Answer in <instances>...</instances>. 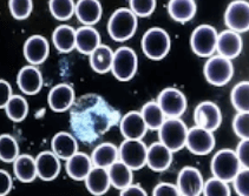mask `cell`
<instances>
[{
  "label": "cell",
  "instance_id": "obj_1",
  "mask_svg": "<svg viewBox=\"0 0 249 196\" xmlns=\"http://www.w3.org/2000/svg\"><path fill=\"white\" fill-rule=\"evenodd\" d=\"M121 121L120 112L103 96L85 94L70 108V127L78 141L92 145Z\"/></svg>",
  "mask_w": 249,
  "mask_h": 196
},
{
  "label": "cell",
  "instance_id": "obj_2",
  "mask_svg": "<svg viewBox=\"0 0 249 196\" xmlns=\"http://www.w3.org/2000/svg\"><path fill=\"white\" fill-rule=\"evenodd\" d=\"M138 26L137 15L130 8L121 7L116 10L107 21V33L115 41L131 39Z\"/></svg>",
  "mask_w": 249,
  "mask_h": 196
},
{
  "label": "cell",
  "instance_id": "obj_3",
  "mask_svg": "<svg viewBox=\"0 0 249 196\" xmlns=\"http://www.w3.org/2000/svg\"><path fill=\"white\" fill-rule=\"evenodd\" d=\"M213 176L226 182L234 181L240 170L242 169L241 162L237 156L236 151L225 148L218 151L212 159L210 164Z\"/></svg>",
  "mask_w": 249,
  "mask_h": 196
},
{
  "label": "cell",
  "instance_id": "obj_4",
  "mask_svg": "<svg viewBox=\"0 0 249 196\" xmlns=\"http://www.w3.org/2000/svg\"><path fill=\"white\" fill-rule=\"evenodd\" d=\"M171 47V39L168 32L161 27H151L142 38V49L146 58L162 60L167 57Z\"/></svg>",
  "mask_w": 249,
  "mask_h": 196
},
{
  "label": "cell",
  "instance_id": "obj_5",
  "mask_svg": "<svg viewBox=\"0 0 249 196\" xmlns=\"http://www.w3.org/2000/svg\"><path fill=\"white\" fill-rule=\"evenodd\" d=\"M188 127L179 118H168L159 129L160 141L175 153L187 145Z\"/></svg>",
  "mask_w": 249,
  "mask_h": 196
},
{
  "label": "cell",
  "instance_id": "obj_6",
  "mask_svg": "<svg viewBox=\"0 0 249 196\" xmlns=\"http://www.w3.org/2000/svg\"><path fill=\"white\" fill-rule=\"evenodd\" d=\"M204 76L215 87L226 86L234 75V66L231 59L222 55H213L207 60L203 68Z\"/></svg>",
  "mask_w": 249,
  "mask_h": 196
},
{
  "label": "cell",
  "instance_id": "obj_7",
  "mask_svg": "<svg viewBox=\"0 0 249 196\" xmlns=\"http://www.w3.org/2000/svg\"><path fill=\"white\" fill-rule=\"evenodd\" d=\"M218 33L210 25H200L196 27L190 37V47L197 57L210 58L217 49Z\"/></svg>",
  "mask_w": 249,
  "mask_h": 196
},
{
  "label": "cell",
  "instance_id": "obj_8",
  "mask_svg": "<svg viewBox=\"0 0 249 196\" xmlns=\"http://www.w3.org/2000/svg\"><path fill=\"white\" fill-rule=\"evenodd\" d=\"M138 58L136 52L128 46H122L115 52L111 72L120 81H129L136 75Z\"/></svg>",
  "mask_w": 249,
  "mask_h": 196
},
{
  "label": "cell",
  "instance_id": "obj_9",
  "mask_svg": "<svg viewBox=\"0 0 249 196\" xmlns=\"http://www.w3.org/2000/svg\"><path fill=\"white\" fill-rule=\"evenodd\" d=\"M148 148L141 140L125 139L120 146V160L132 170H140L146 165Z\"/></svg>",
  "mask_w": 249,
  "mask_h": 196
},
{
  "label": "cell",
  "instance_id": "obj_10",
  "mask_svg": "<svg viewBox=\"0 0 249 196\" xmlns=\"http://www.w3.org/2000/svg\"><path fill=\"white\" fill-rule=\"evenodd\" d=\"M225 24L237 33L249 31V2L246 0L231 1L226 10Z\"/></svg>",
  "mask_w": 249,
  "mask_h": 196
},
{
  "label": "cell",
  "instance_id": "obj_11",
  "mask_svg": "<svg viewBox=\"0 0 249 196\" xmlns=\"http://www.w3.org/2000/svg\"><path fill=\"white\" fill-rule=\"evenodd\" d=\"M157 102L167 118H179L187 110V98L177 88L163 90L159 94Z\"/></svg>",
  "mask_w": 249,
  "mask_h": 196
},
{
  "label": "cell",
  "instance_id": "obj_12",
  "mask_svg": "<svg viewBox=\"0 0 249 196\" xmlns=\"http://www.w3.org/2000/svg\"><path fill=\"white\" fill-rule=\"evenodd\" d=\"M194 122L196 126L214 132L221 126L222 113L216 104L212 101H203L198 104L194 110Z\"/></svg>",
  "mask_w": 249,
  "mask_h": 196
},
{
  "label": "cell",
  "instance_id": "obj_13",
  "mask_svg": "<svg viewBox=\"0 0 249 196\" xmlns=\"http://www.w3.org/2000/svg\"><path fill=\"white\" fill-rule=\"evenodd\" d=\"M177 187L183 196H198L203 193V176L197 168L185 166L177 176Z\"/></svg>",
  "mask_w": 249,
  "mask_h": 196
},
{
  "label": "cell",
  "instance_id": "obj_14",
  "mask_svg": "<svg viewBox=\"0 0 249 196\" xmlns=\"http://www.w3.org/2000/svg\"><path fill=\"white\" fill-rule=\"evenodd\" d=\"M185 147L195 155H207L215 147V137L213 132L195 126L189 129Z\"/></svg>",
  "mask_w": 249,
  "mask_h": 196
},
{
  "label": "cell",
  "instance_id": "obj_15",
  "mask_svg": "<svg viewBox=\"0 0 249 196\" xmlns=\"http://www.w3.org/2000/svg\"><path fill=\"white\" fill-rule=\"evenodd\" d=\"M24 57L30 65H41L50 53L49 41L43 35H32L24 44Z\"/></svg>",
  "mask_w": 249,
  "mask_h": 196
},
{
  "label": "cell",
  "instance_id": "obj_16",
  "mask_svg": "<svg viewBox=\"0 0 249 196\" xmlns=\"http://www.w3.org/2000/svg\"><path fill=\"white\" fill-rule=\"evenodd\" d=\"M120 128L122 135L131 140H142L149 129L142 113L137 110H131L121 119Z\"/></svg>",
  "mask_w": 249,
  "mask_h": 196
},
{
  "label": "cell",
  "instance_id": "obj_17",
  "mask_svg": "<svg viewBox=\"0 0 249 196\" xmlns=\"http://www.w3.org/2000/svg\"><path fill=\"white\" fill-rule=\"evenodd\" d=\"M43 75L36 66H24L17 76V84L19 90L26 95H36L43 87Z\"/></svg>",
  "mask_w": 249,
  "mask_h": 196
},
{
  "label": "cell",
  "instance_id": "obj_18",
  "mask_svg": "<svg viewBox=\"0 0 249 196\" xmlns=\"http://www.w3.org/2000/svg\"><path fill=\"white\" fill-rule=\"evenodd\" d=\"M74 90L69 84H58L50 90L49 106L53 112L63 113L70 109L74 104Z\"/></svg>",
  "mask_w": 249,
  "mask_h": 196
},
{
  "label": "cell",
  "instance_id": "obj_19",
  "mask_svg": "<svg viewBox=\"0 0 249 196\" xmlns=\"http://www.w3.org/2000/svg\"><path fill=\"white\" fill-rule=\"evenodd\" d=\"M173 153L171 149L163 143L155 142L148 148V155H146V166L153 172L161 173L167 170L173 162Z\"/></svg>",
  "mask_w": 249,
  "mask_h": 196
},
{
  "label": "cell",
  "instance_id": "obj_20",
  "mask_svg": "<svg viewBox=\"0 0 249 196\" xmlns=\"http://www.w3.org/2000/svg\"><path fill=\"white\" fill-rule=\"evenodd\" d=\"M243 41L240 33L226 30L218 34L217 39V53L228 59H235L242 52Z\"/></svg>",
  "mask_w": 249,
  "mask_h": 196
},
{
  "label": "cell",
  "instance_id": "obj_21",
  "mask_svg": "<svg viewBox=\"0 0 249 196\" xmlns=\"http://www.w3.org/2000/svg\"><path fill=\"white\" fill-rule=\"evenodd\" d=\"M53 151H41L36 157L38 178L43 181H53L60 173V161Z\"/></svg>",
  "mask_w": 249,
  "mask_h": 196
},
{
  "label": "cell",
  "instance_id": "obj_22",
  "mask_svg": "<svg viewBox=\"0 0 249 196\" xmlns=\"http://www.w3.org/2000/svg\"><path fill=\"white\" fill-rule=\"evenodd\" d=\"M92 168V159L88 154L81 151H77L73 156L66 160V173L74 181H85Z\"/></svg>",
  "mask_w": 249,
  "mask_h": 196
},
{
  "label": "cell",
  "instance_id": "obj_23",
  "mask_svg": "<svg viewBox=\"0 0 249 196\" xmlns=\"http://www.w3.org/2000/svg\"><path fill=\"white\" fill-rule=\"evenodd\" d=\"M51 148L60 160H69L78 151V140L68 132H59L52 137Z\"/></svg>",
  "mask_w": 249,
  "mask_h": 196
},
{
  "label": "cell",
  "instance_id": "obj_24",
  "mask_svg": "<svg viewBox=\"0 0 249 196\" xmlns=\"http://www.w3.org/2000/svg\"><path fill=\"white\" fill-rule=\"evenodd\" d=\"M102 5L99 0H78L76 4L77 19L87 26H92L102 18Z\"/></svg>",
  "mask_w": 249,
  "mask_h": 196
},
{
  "label": "cell",
  "instance_id": "obj_25",
  "mask_svg": "<svg viewBox=\"0 0 249 196\" xmlns=\"http://www.w3.org/2000/svg\"><path fill=\"white\" fill-rule=\"evenodd\" d=\"M101 45V34L92 26L79 27L76 31V48L82 54L90 55Z\"/></svg>",
  "mask_w": 249,
  "mask_h": 196
},
{
  "label": "cell",
  "instance_id": "obj_26",
  "mask_svg": "<svg viewBox=\"0 0 249 196\" xmlns=\"http://www.w3.org/2000/svg\"><path fill=\"white\" fill-rule=\"evenodd\" d=\"M85 184H87L89 192L92 195H104L111 186L107 168L93 166L91 172L89 173L88 178L85 179Z\"/></svg>",
  "mask_w": 249,
  "mask_h": 196
},
{
  "label": "cell",
  "instance_id": "obj_27",
  "mask_svg": "<svg viewBox=\"0 0 249 196\" xmlns=\"http://www.w3.org/2000/svg\"><path fill=\"white\" fill-rule=\"evenodd\" d=\"M196 6L195 0H169L168 13L173 20L177 23H188L195 16Z\"/></svg>",
  "mask_w": 249,
  "mask_h": 196
},
{
  "label": "cell",
  "instance_id": "obj_28",
  "mask_svg": "<svg viewBox=\"0 0 249 196\" xmlns=\"http://www.w3.org/2000/svg\"><path fill=\"white\" fill-rule=\"evenodd\" d=\"M13 172L19 181L30 183L38 176L36 159L29 154L19 155L13 162Z\"/></svg>",
  "mask_w": 249,
  "mask_h": 196
},
{
  "label": "cell",
  "instance_id": "obj_29",
  "mask_svg": "<svg viewBox=\"0 0 249 196\" xmlns=\"http://www.w3.org/2000/svg\"><path fill=\"white\" fill-rule=\"evenodd\" d=\"M91 159L93 166L109 168L120 160V148L111 142H103L93 149Z\"/></svg>",
  "mask_w": 249,
  "mask_h": 196
},
{
  "label": "cell",
  "instance_id": "obj_30",
  "mask_svg": "<svg viewBox=\"0 0 249 196\" xmlns=\"http://www.w3.org/2000/svg\"><path fill=\"white\" fill-rule=\"evenodd\" d=\"M52 43L57 51L69 53L76 48V31L69 25H60L52 33Z\"/></svg>",
  "mask_w": 249,
  "mask_h": 196
},
{
  "label": "cell",
  "instance_id": "obj_31",
  "mask_svg": "<svg viewBox=\"0 0 249 196\" xmlns=\"http://www.w3.org/2000/svg\"><path fill=\"white\" fill-rule=\"evenodd\" d=\"M115 52L107 45H99L90 54V66L96 73L105 74L111 71Z\"/></svg>",
  "mask_w": 249,
  "mask_h": 196
},
{
  "label": "cell",
  "instance_id": "obj_32",
  "mask_svg": "<svg viewBox=\"0 0 249 196\" xmlns=\"http://www.w3.org/2000/svg\"><path fill=\"white\" fill-rule=\"evenodd\" d=\"M111 186L117 190H123L132 183V169L121 160L107 168Z\"/></svg>",
  "mask_w": 249,
  "mask_h": 196
},
{
  "label": "cell",
  "instance_id": "obj_33",
  "mask_svg": "<svg viewBox=\"0 0 249 196\" xmlns=\"http://www.w3.org/2000/svg\"><path fill=\"white\" fill-rule=\"evenodd\" d=\"M142 117L144 119L146 126L149 129H153V131H159L161 128L164 121L167 120V115L164 114L161 106L159 105L157 101H150L148 104H145L142 107Z\"/></svg>",
  "mask_w": 249,
  "mask_h": 196
},
{
  "label": "cell",
  "instance_id": "obj_34",
  "mask_svg": "<svg viewBox=\"0 0 249 196\" xmlns=\"http://www.w3.org/2000/svg\"><path fill=\"white\" fill-rule=\"evenodd\" d=\"M5 112H6L7 118L12 120L13 122H21L27 117L29 105H27V101L25 100L24 96L13 94L5 106Z\"/></svg>",
  "mask_w": 249,
  "mask_h": 196
},
{
  "label": "cell",
  "instance_id": "obj_35",
  "mask_svg": "<svg viewBox=\"0 0 249 196\" xmlns=\"http://www.w3.org/2000/svg\"><path fill=\"white\" fill-rule=\"evenodd\" d=\"M49 8L54 19L66 21L72 18L76 12V4L73 0H50Z\"/></svg>",
  "mask_w": 249,
  "mask_h": 196
},
{
  "label": "cell",
  "instance_id": "obj_36",
  "mask_svg": "<svg viewBox=\"0 0 249 196\" xmlns=\"http://www.w3.org/2000/svg\"><path fill=\"white\" fill-rule=\"evenodd\" d=\"M231 100L237 112H249V81L235 85L231 93Z\"/></svg>",
  "mask_w": 249,
  "mask_h": 196
},
{
  "label": "cell",
  "instance_id": "obj_37",
  "mask_svg": "<svg viewBox=\"0 0 249 196\" xmlns=\"http://www.w3.org/2000/svg\"><path fill=\"white\" fill-rule=\"evenodd\" d=\"M19 156L18 142L12 135L1 134L0 136V160L2 162H15Z\"/></svg>",
  "mask_w": 249,
  "mask_h": 196
},
{
  "label": "cell",
  "instance_id": "obj_38",
  "mask_svg": "<svg viewBox=\"0 0 249 196\" xmlns=\"http://www.w3.org/2000/svg\"><path fill=\"white\" fill-rule=\"evenodd\" d=\"M8 7L13 18L17 20H25L31 15L33 0H10Z\"/></svg>",
  "mask_w": 249,
  "mask_h": 196
},
{
  "label": "cell",
  "instance_id": "obj_39",
  "mask_svg": "<svg viewBox=\"0 0 249 196\" xmlns=\"http://www.w3.org/2000/svg\"><path fill=\"white\" fill-rule=\"evenodd\" d=\"M203 194L206 196H229L231 195V189H229L228 182L214 176V178L204 182Z\"/></svg>",
  "mask_w": 249,
  "mask_h": 196
},
{
  "label": "cell",
  "instance_id": "obj_40",
  "mask_svg": "<svg viewBox=\"0 0 249 196\" xmlns=\"http://www.w3.org/2000/svg\"><path fill=\"white\" fill-rule=\"evenodd\" d=\"M130 10L137 16L145 18L156 10V0H129Z\"/></svg>",
  "mask_w": 249,
  "mask_h": 196
},
{
  "label": "cell",
  "instance_id": "obj_41",
  "mask_svg": "<svg viewBox=\"0 0 249 196\" xmlns=\"http://www.w3.org/2000/svg\"><path fill=\"white\" fill-rule=\"evenodd\" d=\"M233 129L240 139H249V112H239L234 117Z\"/></svg>",
  "mask_w": 249,
  "mask_h": 196
},
{
  "label": "cell",
  "instance_id": "obj_42",
  "mask_svg": "<svg viewBox=\"0 0 249 196\" xmlns=\"http://www.w3.org/2000/svg\"><path fill=\"white\" fill-rule=\"evenodd\" d=\"M234 189L237 195L249 196V169L242 168L233 181Z\"/></svg>",
  "mask_w": 249,
  "mask_h": 196
},
{
  "label": "cell",
  "instance_id": "obj_43",
  "mask_svg": "<svg viewBox=\"0 0 249 196\" xmlns=\"http://www.w3.org/2000/svg\"><path fill=\"white\" fill-rule=\"evenodd\" d=\"M153 195L155 196H178L181 195L177 184L169 183V182H162L154 188Z\"/></svg>",
  "mask_w": 249,
  "mask_h": 196
},
{
  "label": "cell",
  "instance_id": "obj_44",
  "mask_svg": "<svg viewBox=\"0 0 249 196\" xmlns=\"http://www.w3.org/2000/svg\"><path fill=\"white\" fill-rule=\"evenodd\" d=\"M236 154L241 162L242 168L249 169V139H243L236 147Z\"/></svg>",
  "mask_w": 249,
  "mask_h": 196
},
{
  "label": "cell",
  "instance_id": "obj_45",
  "mask_svg": "<svg viewBox=\"0 0 249 196\" xmlns=\"http://www.w3.org/2000/svg\"><path fill=\"white\" fill-rule=\"evenodd\" d=\"M12 186L13 182L10 174L4 169L0 170V195H7L11 192V189H12Z\"/></svg>",
  "mask_w": 249,
  "mask_h": 196
},
{
  "label": "cell",
  "instance_id": "obj_46",
  "mask_svg": "<svg viewBox=\"0 0 249 196\" xmlns=\"http://www.w3.org/2000/svg\"><path fill=\"white\" fill-rule=\"evenodd\" d=\"M12 88H11L10 84L5 81L4 79L0 80V107L5 108L6 104L12 98Z\"/></svg>",
  "mask_w": 249,
  "mask_h": 196
},
{
  "label": "cell",
  "instance_id": "obj_47",
  "mask_svg": "<svg viewBox=\"0 0 249 196\" xmlns=\"http://www.w3.org/2000/svg\"><path fill=\"white\" fill-rule=\"evenodd\" d=\"M122 196H145L146 192L141 184H130L125 189L121 190Z\"/></svg>",
  "mask_w": 249,
  "mask_h": 196
}]
</instances>
